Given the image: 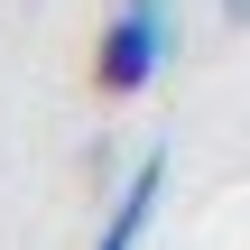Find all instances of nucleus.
Instances as JSON below:
<instances>
[{"instance_id":"nucleus-1","label":"nucleus","mask_w":250,"mask_h":250,"mask_svg":"<svg viewBox=\"0 0 250 250\" xmlns=\"http://www.w3.org/2000/svg\"><path fill=\"white\" fill-rule=\"evenodd\" d=\"M176 56V0H121L102 19V46H93V74L102 93H148Z\"/></svg>"},{"instance_id":"nucleus-2","label":"nucleus","mask_w":250,"mask_h":250,"mask_svg":"<svg viewBox=\"0 0 250 250\" xmlns=\"http://www.w3.org/2000/svg\"><path fill=\"white\" fill-rule=\"evenodd\" d=\"M158 186H167V158H139V167H130V186L111 195V223H102V241H93V250H139L148 213H158Z\"/></svg>"},{"instance_id":"nucleus-3","label":"nucleus","mask_w":250,"mask_h":250,"mask_svg":"<svg viewBox=\"0 0 250 250\" xmlns=\"http://www.w3.org/2000/svg\"><path fill=\"white\" fill-rule=\"evenodd\" d=\"M223 19H232V28H250V0H223Z\"/></svg>"}]
</instances>
